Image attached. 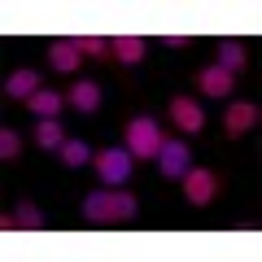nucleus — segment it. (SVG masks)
I'll list each match as a JSON object with an SVG mask.
<instances>
[{"label": "nucleus", "mask_w": 262, "mask_h": 262, "mask_svg": "<svg viewBox=\"0 0 262 262\" xmlns=\"http://www.w3.org/2000/svg\"><path fill=\"white\" fill-rule=\"evenodd\" d=\"M136 210H140V201L131 192H122V188H114V192H92L83 201L88 223H127V219H136Z\"/></svg>", "instance_id": "f257e3e1"}, {"label": "nucleus", "mask_w": 262, "mask_h": 262, "mask_svg": "<svg viewBox=\"0 0 262 262\" xmlns=\"http://www.w3.org/2000/svg\"><path fill=\"white\" fill-rule=\"evenodd\" d=\"M162 127L153 118H131L127 122V149H131V158H158V149H162Z\"/></svg>", "instance_id": "f03ea898"}, {"label": "nucleus", "mask_w": 262, "mask_h": 262, "mask_svg": "<svg viewBox=\"0 0 262 262\" xmlns=\"http://www.w3.org/2000/svg\"><path fill=\"white\" fill-rule=\"evenodd\" d=\"M96 170H101V179L105 184H127L131 179V149H105V153H96Z\"/></svg>", "instance_id": "7ed1b4c3"}, {"label": "nucleus", "mask_w": 262, "mask_h": 262, "mask_svg": "<svg viewBox=\"0 0 262 262\" xmlns=\"http://www.w3.org/2000/svg\"><path fill=\"white\" fill-rule=\"evenodd\" d=\"M158 162H162V175L166 179H184L188 170H192V153H188L184 140H166L158 149Z\"/></svg>", "instance_id": "20e7f679"}, {"label": "nucleus", "mask_w": 262, "mask_h": 262, "mask_svg": "<svg viewBox=\"0 0 262 262\" xmlns=\"http://www.w3.org/2000/svg\"><path fill=\"white\" fill-rule=\"evenodd\" d=\"M184 192H188V201H192V206H210V201H214V192H219V179L210 175V170H188L184 175Z\"/></svg>", "instance_id": "39448f33"}, {"label": "nucleus", "mask_w": 262, "mask_h": 262, "mask_svg": "<svg viewBox=\"0 0 262 262\" xmlns=\"http://www.w3.org/2000/svg\"><path fill=\"white\" fill-rule=\"evenodd\" d=\"M223 127H227V136H245V131H253L258 127V105H249V101H236V105H227V114H223Z\"/></svg>", "instance_id": "423d86ee"}, {"label": "nucleus", "mask_w": 262, "mask_h": 262, "mask_svg": "<svg viewBox=\"0 0 262 262\" xmlns=\"http://www.w3.org/2000/svg\"><path fill=\"white\" fill-rule=\"evenodd\" d=\"M170 118L179 122V131H188V136H196V131L206 127V118H201V105L188 101V96H179L175 105H170Z\"/></svg>", "instance_id": "0eeeda50"}, {"label": "nucleus", "mask_w": 262, "mask_h": 262, "mask_svg": "<svg viewBox=\"0 0 262 262\" xmlns=\"http://www.w3.org/2000/svg\"><path fill=\"white\" fill-rule=\"evenodd\" d=\"M35 92H39V75L35 70H13V75L5 79V96H13V101H31Z\"/></svg>", "instance_id": "6e6552de"}, {"label": "nucleus", "mask_w": 262, "mask_h": 262, "mask_svg": "<svg viewBox=\"0 0 262 262\" xmlns=\"http://www.w3.org/2000/svg\"><path fill=\"white\" fill-rule=\"evenodd\" d=\"M110 57H114V61H122V66H140L144 61V39L140 35H118L110 44Z\"/></svg>", "instance_id": "1a4fd4ad"}, {"label": "nucleus", "mask_w": 262, "mask_h": 262, "mask_svg": "<svg viewBox=\"0 0 262 262\" xmlns=\"http://www.w3.org/2000/svg\"><path fill=\"white\" fill-rule=\"evenodd\" d=\"M66 96H70V105H75V110H83V114H96V110H101V88H96L92 79H79Z\"/></svg>", "instance_id": "9d476101"}, {"label": "nucleus", "mask_w": 262, "mask_h": 262, "mask_svg": "<svg viewBox=\"0 0 262 262\" xmlns=\"http://www.w3.org/2000/svg\"><path fill=\"white\" fill-rule=\"evenodd\" d=\"M196 83H201V92H206V96H232V75H227L223 66L201 70V75H196Z\"/></svg>", "instance_id": "9b49d317"}, {"label": "nucleus", "mask_w": 262, "mask_h": 262, "mask_svg": "<svg viewBox=\"0 0 262 262\" xmlns=\"http://www.w3.org/2000/svg\"><path fill=\"white\" fill-rule=\"evenodd\" d=\"M48 61H53V70H66V75H70V70H79L83 53H79L75 39H57V44H53V57H48Z\"/></svg>", "instance_id": "f8f14e48"}, {"label": "nucleus", "mask_w": 262, "mask_h": 262, "mask_svg": "<svg viewBox=\"0 0 262 262\" xmlns=\"http://www.w3.org/2000/svg\"><path fill=\"white\" fill-rule=\"evenodd\" d=\"M219 66H223L227 75H241L245 70V48L236 44V39H223V44H219Z\"/></svg>", "instance_id": "ddd939ff"}, {"label": "nucleus", "mask_w": 262, "mask_h": 262, "mask_svg": "<svg viewBox=\"0 0 262 262\" xmlns=\"http://www.w3.org/2000/svg\"><path fill=\"white\" fill-rule=\"evenodd\" d=\"M35 144H39V149H61V144H66V136H61V122H53V118H39V127H35Z\"/></svg>", "instance_id": "4468645a"}, {"label": "nucleus", "mask_w": 262, "mask_h": 262, "mask_svg": "<svg viewBox=\"0 0 262 262\" xmlns=\"http://www.w3.org/2000/svg\"><path fill=\"white\" fill-rule=\"evenodd\" d=\"M13 223L27 227V232H39V227H44V210H39L35 201H18V210H13Z\"/></svg>", "instance_id": "2eb2a0df"}, {"label": "nucleus", "mask_w": 262, "mask_h": 262, "mask_svg": "<svg viewBox=\"0 0 262 262\" xmlns=\"http://www.w3.org/2000/svg\"><path fill=\"white\" fill-rule=\"evenodd\" d=\"M27 105H31V114H39V118H53V114L61 110V92H44V88H39Z\"/></svg>", "instance_id": "dca6fc26"}, {"label": "nucleus", "mask_w": 262, "mask_h": 262, "mask_svg": "<svg viewBox=\"0 0 262 262\" xmlns=\"http://www.w3.org/2000/svg\"><path fill=\"white\" fill-rule=\"evenodd\" d=\"M61 158H66V166H88L92 153H88L83 140H66V144H61Z\"/></svg>", "instance_id": "f3484780"}, {"label": "nucleus", "mask_w": 262, "mask_h": 262, "mask_svg": "<svg viewBox=\"0 0 262 262\" xmlns=\"http://www.w3.org/2000/svg\"><path fill=\"white\" fill-rule=\"evenodd\" d=\"M75 44H79V53H83V57H96V61L110 57V44H105L101 35H83V39H75Z\"/></svg>", "instance_id": "a211bd4d"}, {"label": "nucleus", "mask_w": 262, "mask_h": 262, "mask_svg": "<svg viewBox=\"0 0 262 262\" xmlns=\"http://www.w3.org/2000/svg\"><path fill=\"white\" fill-rule=\"evenodd\" d=\"M18 149H22V136H18V131H0V158L13 162V158H18Z\"/></svg>", "instance_id": "6ab92c4d"}]
</instances>
